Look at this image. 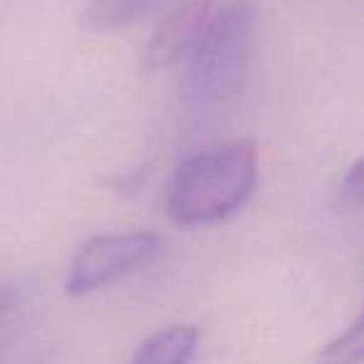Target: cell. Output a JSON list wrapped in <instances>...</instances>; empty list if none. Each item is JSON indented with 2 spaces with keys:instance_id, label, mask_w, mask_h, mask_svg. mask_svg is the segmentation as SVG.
Segmentation results:
<instances>
[{
  "instance_id": "obj_6",
  "label": "cell",
  "mask_w": 364,
  "mask_h": 364,
  "mask_svg": "<svg viewBox=\"0 0 364 364\" xmlns=\"http://www.w3.org/2000/svg\"><path fill=\"white\" fill-rule=\"evenodd\" d=\"M165 3L167 0H90L85 8V23L102 33L120 31L152 16Z\"/></svg>"
},
{
  "instance_id": "obj_7",
  "label": "cell",
  "mask_w": 364,
  "mask_h": 364,
  "mask_svg": "<svg viewBox=\"0 0 364 364\" xmlns=\"http://www.w3.org/2000/svg\"><path fill=\"white\" fill-rule=\"evenodd\" d=\"M317 364H364V312L317 352Z\"/></svg>"
},
{
  "instance_id": "obj_3",
  "label": "cell",
  "mask_w": 364,
  "mask_h": 364,
  "mask_svg": "<svg viewBox=\"0 0 364 364\" xmlns=\"http://www.w3.org/2000/svg\"><path fill=\"white\" fill-rule=\"evenodd\" d=\"M157 250H160V237L155 232L130 230V232L95 235L73 257L65 292L70 297H85L95 289L107 287L152 262Z\"/></svg>"
},
{
  "instance_id": "obj_4",
  "label": "cell",
  "mask_w": 364,
  "mask_h": 364,
  "mask_svg": "<svg viewBox=\"0 0 364 364\" xmlns=\"http://www.w3.org/2000/svg\"><path fill=\"white\" fill-rule=\"evenodd\" d=\"M213 0H182L180 6L160 23L145 50V68L150 73L167 70L170 65L190 58L208 28Z\"/></svg>"
},
{
  "instance_id": "obj_1",
  "label": "cell",
  "mask_w": 364,
  "mask_h": 364,
  "mask_svg": "<svg viewBox=\"0 0 364 364\" xmlns=\"http://www.w3.org/2000/svg\"><path fill=\"white\" fill-rule=\"evenodd\" d=\"M257 188V150L250 140L195 152L175 167L167 185V215L198 228L235 215Z\"/></svg>"
},
{
  "instance_id": "obj_8",
  "label": "cell",
  "mask_w": 364,
  "mask_h": 364,
  "mask_svg": "<svg viewBox=\"0 0 364 364\" xmlns=\"http://www.w3.org/2000/svg\"><path fill=\"white\" fill-rule=\"evenodd\" d=\"M344 193L352 200L364 203V155L349 167L347 177H344Z\"/></svg>"
},
{
  "instance_id": "obj_2",
  "label": "cell",
  "mask_w": 364,
  "mask_h": 364,
  "mask_svg": "<svg viewBox=\"0 0 364 364\" xmlns=\"http://www.w3.org/2000/svg\"><path fill=\"white\" fill-rule=\"evenodd\" d=\"M255 13L247 0H232L210 18L190 55V90L200 102H225L245 85L252 50Z\"/></svg>"
},
{
  "instance_id": "obj_5",
  "label": "cell",
  "mask_w": 364,
  "mask_h": 364,
  "mask_svg": "<svg viewBox=\"0 0 364 364\" xmlns=\"http://www.w3.org/2000/svg\"><path fill=\"white\" fill-rule=\"evenodd\" d=\"M198 344L200 329L195 324H170L150 334L125 364H190Z\"/></svg>"
}]
</instances>
